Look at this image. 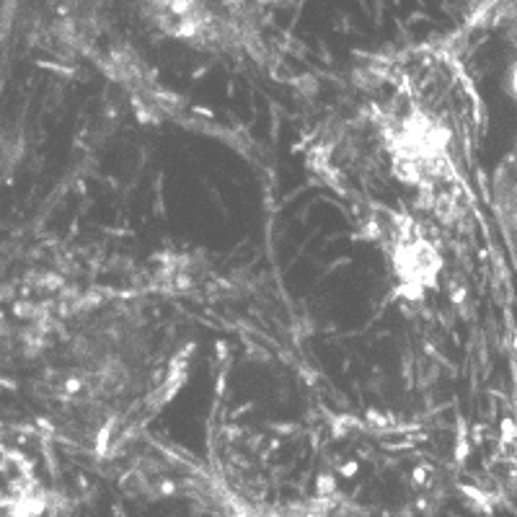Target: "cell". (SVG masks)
Segmentation results:
<instances>
[{
  "label": "cell",
  "instance_id": "obj_1",
  "mask_svg": "<svg viewBox=\"0 0 517 517\" xmlns=\"http://www.w3.org/2000/svg\"><path fill=\"white\" fill-rule=\"evenodd\" d=\"M497 205H499V217L504 222V233L517 243V161L507 168V173L499 176V189H497Z\"/></svg>",
  "mask_w": 517,
  "mask_h": 517
}]
</instances>
